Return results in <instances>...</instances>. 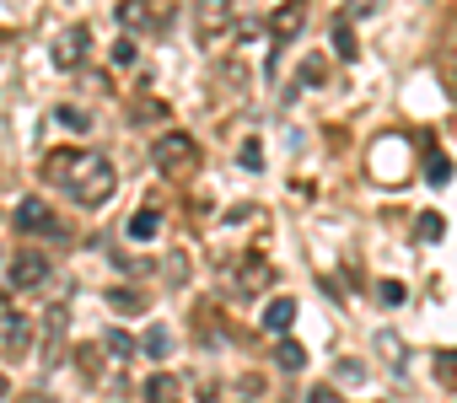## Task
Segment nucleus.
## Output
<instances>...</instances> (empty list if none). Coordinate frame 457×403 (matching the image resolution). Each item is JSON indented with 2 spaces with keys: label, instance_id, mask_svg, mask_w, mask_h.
<instances>
[{
  "label": "nucleus",
  "instance_id": "obj_1",
  "mask_svg": "<svg viewBox=\"0 0 457 403\" xmlns=\"http://www.w3.org/2000/svg\"><path fill=\"white\" fill-rule=\"evenodd\" d=\"M113 161L103 156V151H76V167H71V177H65V193L76 199L81 210H97V205H108V193H113Z\"/></svg>",
  "mask_w": 457,
  "mask_h": 403
},
{
  "label": "nucleus",
  "instance_id": "obj_2",
  "mask_svg": "<svg viewBox=\"0 0 457 403\" xmlns=\"http://www.w3.org/2000/svg\"><path fill=\"white\" fill-rule=\"evenodd\" d=\"M151 161H156L162 177H188L199 167V140L183 135V129H167V135L151 140Z\"/></svg>",
  "mask_w": 457,
  "mask_h": 403
},
{
  "label": "nucleus",
  "instance_id": "obj_3",
  "mask_svg": "<svg viewBox=\"0 0 457 403\" xmlns=\"http://www.w3.org/2000/svg\"><path fill=\"white\" fill-rule=\"evenodd\" d=\"M6 280H12V291H38V285L49 280V259H44V253H33V248H22V253L12 259Z\"/></svg>",
  "mask_w": 457,
  "mask_h": 403
},
{
  "label": "nucleus",
  "instance_id": "obj_4",
  "mask_svg": "<svg viewBox=\"0 0 457 403\" xmlns=\"http://www.w3.org/2000/svg\"><path fill=\"white\" fill-rule=\"evenodd\" d=\"M275 285V264H264V259H237V269H232V291L237 296H264Z\"/></svg>",
  "mask_w": 457,
  "mask_h": 403
},
{
  "label": "nucleus",
  "instance_id": "obj_5",
  "mask_svg": "<svg viewBox=\"0 0 457 403\" xmlns=\"http://www.w3.org/2000/svg\"><path fill=\"white\" fill-rule=\"evenodd\" d=\"M17 226L22 232H44V237H60V221H54V210L44 205V199H22V205H17Z\"/></svg>",
  "mask_w": 457,
  "mask_h": 403
},
{
  "label": "nucleus",
  "instance_id": "obj_6",
  "mask_svg": "<svg viewBox=\"0 0 457 403\" xmlns=\"http://www.w3.org/2000/svg\"><path fill=\"white\" fill-rule=\"evenodd\" d=\"M113 17L124 22V28H145V22H167V12H151V0H124V6H113Z\"/></svg>",
  "mask_w": 457,
  "mask_h": 403
},
{
  "label": "nucleus",
  "instance_id": "obj_7",
  "mask_svg": "<svg viewBox=\"0 0 457 403\" xmlns=\"http://www.w3.org/2000/svg\"><path fill=\"white\" fill-rule=\"evenodd\" d=\"M0 339H6V350H12V355H33V350H28V344H33V323H28L22 312H12V317H6Z\"/></svg>",
  "mask_w": 457,
  "mask_h": 403
},
{
  "label": "nucleus",
  "instance_id": "obj_8",
  "mask_svg": "<svg viewBox=\"0 0 457 403\" xmlns=\"http://www.w3.org/2000/svg\"><path fill=\"white\" fill-rule=\"evenodd\" d=\"M291 323H296V301H291V296H275V301L264 307V328L291 339Z\"/></svg>",
  "mask_w": 457,
  "mask_h": 403
},
{
  "label": "nucleus",
  "instance_id": "obj_9",
  "mask_svg": "<svg viewBox=\"0 0 457 403\" xmlns=\"http://www.w3.org/2000/svg\"><path fill=\"white\" fill-rule=\"evenodd\" d=\"M302 22H307V12H302V6H280V12L270 17V33H275V44L296 38V33H302Z\"/></svg>",
  "mask_w": 457,
  "mask_h": 403
},
{
  "label": "nucleus",
  "instance_id": "obj_10",
  "mask_svg": "<svg viewBox=\"0 0 457 403\" xmlns=\"http://www.w3.org/2000/svg\"><path fill=\"white\" fill-rule=\"evenodd\" d=\"M87 38H92L87 28H71V33L60 38V54H54V65H65V70H71V65H81V54H87Z\"/></svg>",
  "mask_w": 457,
  "mask_h": 403
},
{
  "label": "nucleus",
  "instance_id": "obj_11",
  "mask_svg": "<svg viewBox=\"0 0 457 403\" xmlns=\"http://www.w3.org/2000/svg\"><path fill=\"white\" fill-rule=\"evenodd\" d=\"M328 44H334V54H339L345 65H350V60H361V49H355V33H350V22H345V17L328 28Z\"/></svg>",
  "mask_w": 457,
  "mask_h": 403
},
{
  "label": "nucleus",
  "instance_id": "obj_12",
  "mask_svg": "<svg viewBox=\"0 0 457 403\" xmlns=\"http://www.w3.org/2000/svg\"><path fill=\"white\" fill-rule=\"evenodd\" d=\"M103 350H108V360H113V366H124L129 355H140V344H135V339H129L124 328H108V339H103Z\"/></svg>",
  "mask_w": 457,
  "mask_h": 403
},
{
  "label": "nucleus",
  "instance_id": "obj_13",
  "mask_svg": "<svg viewBox=\"0 0 457 403\" xmlns=\"http://www.w3.org/2000/svg\"><path fill=\"white\" fill-rule=\"evenodd\" d=\"M140 392H145V403H178V376L156 371V376H151V382H145Z\"/></svg>",
  "mask_w": 457,
  "mask_h": 403
},
{
  "label": "nucleus",
  "instance_id": "obj_14",
  "mask_svg": "<svg viewBox=\"0 0 457 403\" xmlns=\"http://www.w3.org/2000/svg\"><path fill=\"white\" fill-rule=\"evenodd\" d=\"M140 355H151V360H167L172 355V333L156 323V328H145V339H140Z\"/></svg>",
  "mask_w": 457,
  "mask_h": 403
},
{
  "label": "nucleus",
  "instance_id": "obj_15",
  "mask_svg": "<svg viewBox=\"0 0 457 403\" xmlns=\"http://www.w3.org/2000/svg\"><path fill=\"white\" fill-rule=\"evenodd\" d=\"M226 22H232V6H226V0H215L210 12H199V38H215Z\"/></svg>",
  "mask_w": 457,
  "mask_h": 403
},
{
  "label": "nucleus",
  "instance_id": "obj_16",
  "mask_svg": "<svg viewBox=\"0 0 457 403\" xmlns=\"http://www.w3.org/2000/svg\"><path fill=\"white\" fill-rule=\"evenodd\" d=\"M452 177V161H446V151H436V145H425V183H446Z\"/></svg>",
  "mask_w": 457,
  "mask_h": 403
},
{
  "label": "nucleus",
  "instance_id": "obj_17",
  "mask_svg": "<svg viewBox=\"0 0 457 403\" xmlns=\"http://www.w3.org/2000/svg\"><path fill=\"white\" fill-rule=\"evenodd\" d=\"M44 333H49L44 355L54 360V355H60V339H65V307H49V317H44Z\"/></svg>",
  "mask_w": 457,
  "mask_h": 403
},
{
  "label": "nucleus",
  "instance_id": "obj_18",
  "mask_svg": "<svg viewBox=\"0 0 457 403\" xmlns=\"http://www.w3.org/2000/svg\"><path fill=\"white\" fill-rule=\"evenodd\" d=\"M275 366H280V371H302V366H307V350H302L296 339H280V344H275Z\"/></svg>",
  "mask_w": 457,
  "mask_h": 403
},
{
  "label": "nucleus",
  "instance_id": "obj_19",
  "mask_svg": "<svg viewBox=\"0 0 457 403\" xmlns=\"http://www.w3.org/2000/svg\"><path fill=\"white\" fill-rule=\"evenodd\" d=\"M156 226H162V216H156V210H135V216H129V237H135V243H151V237H156Z\"/></svg>",
  "mask_w": 457,
  "mask_h": 403
},
{
  "label": "nucleus",
  "instance_id": "obj_20",
  "mask_svg": "<svg viewBox=\"0 0 457 403\" xmlns=\"http://www.w3.org/2000/svg\"><path fill=\"white\" fill-rule=\"evenodd\" d=\"M108 307H113L119 317H135V312H145V296H140V291H119V285H113V296H108Z\"/></svg>",
  "mask_w": 457,
  "mask_h": 403
},
{
  "label": "nucleus",
  "instance_id": "obj_21",
  "mask_svg": "<svg viewBox=\"0 0 457 403\" xmlns=\"http://www.w3.org/2000/svg\"><path fill=\"white\" fill-rule=\"evenodd\" d=\"M436 382L457 387V350H436Z\"/></svg>",
  "mask_w": 457,
  "mask_h": 403
},
{
  "label": "nucleus",
  "instance_id": "obj_22",
  "mask_svg": "<svg viewBox=\"0 0 457 403\" xmlns=\"http://www.w3.org/2000/svg\"><path fill=\"white\" fill-rule=\"evenodd\" d=\"M441 232H446V221H441L436 210H425V216H420V237H425V243H441Z\"/></svg>",
  "mask_w": 457,
  "mask_h": 403
},
{
  "label": "nucleus",
  "instance_id": "obj_23",
  "mask_svg": "<svg viewBox=\"0 0 457 403\" xmlns=\"http://www.w3.org/2000/svg\"><path fill=\"white\" fill-rule=\"evenodd\" d=\"M237 161H243L248 172H259V167H264V145H259V140H248V145L237 151Z\"/></svg>",
  "mask_w": 457,
  "mask_h": 403
},
{
  "label": "nucleus",
  "instance_id": "obj_24",
  "mask_svg": "<svg viewBox=\"0 0 457 403\" xmlns=\"http://www.w3.org/2000/svg\"><path fill=\"white\" fill-rule=\"evenodd\" d=\"M108 60H113V65H135V38H119V44L108 49Z\"/></svg>",
  "mask_w": 457,
  "mask_h": 403
},
{
  "label": "nucleus",
  "instance_id": "obj_25",
  "mask_svg": "<svg viewBox=\"0 0 457 403\" xmlns=\"http://www.w3.org/2000/svg\"><path fill=\"white\" fill-rule=\"evenodd\" d=\"M377 296H382L387 307H398V301H403V285H398V280H382V285H377Z\"/></svg>",
  "mask_w": 457,
  "mask_h": 403
},
{
  "label": "nucleus",
  "instance_id": "obj_26",
  "mask_svg": "<svg viewBox=\"0 0 457 403\" xmlns=\"http://www.w3.org/2000/svg\"><path fill=\"white\" fill-rule=\"evenodd\" d=\"M60 124H71V129H87V113H81V108H60Z\"/></svg>",
  "mask_w": 457,
  "mask_h": 403
},
{
  "label": "nucleus",
  "instance_id": "obj_27",
  "mask_svg": "<svg viewBox=\"0 0 457 403\" xmlns=\"http://www.w3.org/2000/svg\"><path fill=\"white\" fill-rule=\"evenodd\" d=\"M307 403H345V398H339L334 387H312V392H307Z\"/></svg>",
  "mask_w": 457,
  "mask_h": 403
},
{
  "label": "nucleus",
  "instance_id": "obj_28",
  "mask_svg": "<svg viewBox=\"0 0 457 403\" xmlns=\"http://www.w3.org/2000/svg\"><path fill=\"white\" fill-rule=\"evenodd\" d=\"M302 81H323V60H307L302 65Z\"/></svg>",
  "mask_w": 457,
  "mask_h": 403
},
{
  "label": "nucleus",
  "instance_id": "obj_29",
  "mask_svg": "<svg viewBox=\"0 0 457 403\" xmlns=\"http://www.w3.org/2000/svg\"><path fill=\"white\" fill-rule=\"evenodd\" d=\"M6 392H12V382H6V371H0V398H6Z\"/></svg>",
  "mask_w": 457,
  "mask_h": 403
},
{
  "label": "nucleus",
  "instance_id": "obj_30",
  "mask_svg": "<svg viewBox=\"0 0 457 403\" xmlns=\"http://www.w3.org/2000/svg\"><path fill=\"white\" fill-rule=\"evenodd\" d=\"M6 317H12V312H6V307H0V328H6Z\"/></svg>",
  "mask_w": 457,
  "mask_h": 403
},
{
  "label": "nucleus",
  "instance_id": "obj_31",
  "mask_svg": "<svg viewBox=\"0 0 457 403\" xmlns=\"http://www.w3.org/2000/svg\"><path fill=\"white\" fill-rule=\"evenodd\" d=\"M0 44H6V33H0Z\"/></svg>",
  "mask_w": 457,
  "mask_h": 403
}]
</instances>
